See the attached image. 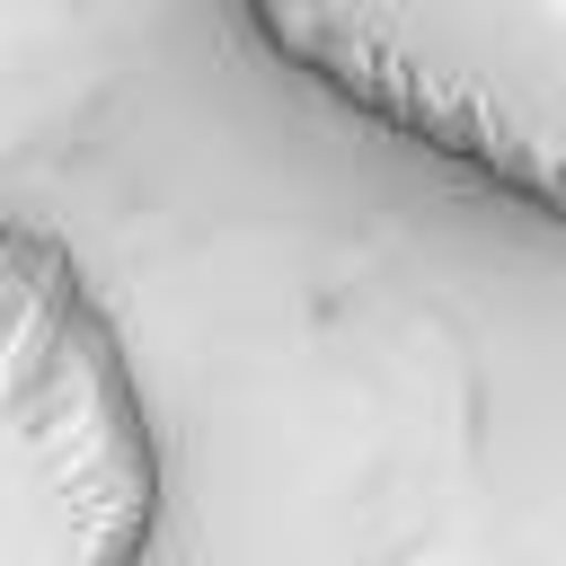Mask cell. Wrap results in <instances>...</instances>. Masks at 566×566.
I'll list each match as a JSON object with an SVG mask.
<instances>
[{
    "mask_svg": "<svg viewBox=\"0 0 566 566\" xmlns=\"http://www.w3.org/2000/svg\"><path fill=\"white\" fill-rule=\"evenodd\" d=\"M159 424L80 256L0 203V566H150Z\"/></svg>",
    "mask_w": 566,
    "mask_h": 566,
    "instance_id": "7a4b0ae2",
    "label": "cell"
},
{
    "mask_svg": "<svg viewBox=\"0 0 566 566\" xmlns=\"http://www.w3.org/2000/svg\"><path fill=\"white\" fill-rule=\"evenodd\" d=\"M265 62L380 142L566 230V0H230Z\"/></svg>",
    "mask_w": 566,
    "mask_h": 566,
    "instance_id": "6da1fadb",
    "label": "cell"
}]
</instances>
